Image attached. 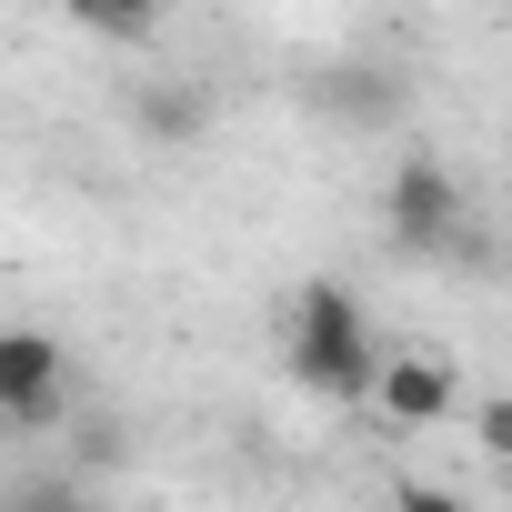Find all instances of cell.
<instances>
[{
  "label": "cell",
  "instance_id": "1",
  "mask_svg": "<svg viewBox=\"0 0 512 512\" xmlns=\"http://www.w3.org/2000/svg\"><path fill=\"white\" fill-rule=\"evenodd\" d=\"M282 352H292V382L302 392H322V402H362L372 392V322H362V302L342 292V282H302L292 292V332H282Z\"/></svg>",
  "mask_w": 512,
  "mask_h": 512
},
{
  "label": "cell",
  "instance_id": "2",
  "mask_svg": "<svg viewBox=\"0 0 512 512\" xmlns=\"http://www.w3.org/2000/svg\"><path fill=\"white\" fill-rule=\"evenodd\" d=\"M382 221H392V251H452L472 231V201H462V171L442 151H402L392 161V191H382Z\"/></svg>",
  "mask_w": 512,
  "mask_h": 512
},
{
  "label": "cell",
  "instance_id": "3",
  "mask_svg": "<svg viewBox=\"0 0 512 512\" xmlns=\"http://www.w3.org/2000/svg\"><path fill=\"white\" fill-rule=\"evenodd\" d=\"M61 412H71V352H61V332L11 322V332H0V432H51Z\"/></svg>",
  "mask_w": 512,
  "mask_h": 512
},
{
  "label": "cell",
  "instance_id": "4",
  "mask_svg": "<svg viewBox=\"0 0 512 512\" xmlns=\"http://www.w3.org/2000/svg\"><path fill=\"white\" fill-rule=\"evenodd\" d=\"M362 402H382L392 432H432V422L462 402V372H452L442 352H402V362H372V392H362Z\"/></svg>",
  "mask_w": 512,
  "mask_h": 512
},
{
  "label": "cell",
  "instance_id": "5",
  "mask_svg": "<svg viewBox=\"0 0 512 512\" xmlns=\"http://www.w3.org/2000/svg\"><path fill=\"white\" fill-rule=\"evenodd\" d=\"M131 121H141V141H161V151H191V141L211 131V91H201V81H151Z\"/></svg>",
  "mask_w": 512,
  "mask_h": 512
},
{
  "label": "cell",
  "instance_id": "6",
  "mask_svg": "<svg viewBox=\"0 0 512 512\" xmlns=\"http://www.w3.org/2000/svg\"><path fill=\"white\" fill-rule=\"evenodd\" d=\"M61 11H71L91 41H111V51H141V41L161 31V0H61Z\"/></svg>",
  "mask_w": 512,
  "mask_h": 512
},
{
  "label": "cell",
  "instance_id": "7",
  "mask_svg": "<svg viewBox=\"0 0 512 512\" xmlns=\"http://www.w3.org/2000/svg\"><path fill=\"white\" fill-rule=\"evenodd\" d=\"M0 512H91V492L71 472H51V462H21L11 482H0Z\"/></svg>",
  "mask_w": 512,
  "mask_h": 512
},
{
  "label": "cell",
  "instance_id": "8",
  "mask_svg": "<svg viewBox=\"0 0 512 512\" xmlns=\"http://www.w3.org/2000/svg\"><path fill=\"white\" fill-rule=\"evenodd\" d=\"M322 101L352 111V121H392V111H402V81H392V71H332Z\"/></svg>",
  "mask_w": 512,
  "mask_h": 512
},
{
  "label": "cell",
  "instance_id": "9",
  "mask_svg": "<svg viewBox=\"0 0 512 512\" xmlns=\"http://www.w3.org/2000/svg\"><path fill=\"white\" fill-rule=\"evenodd\" d=\"M392 512H472V502L442 492V482H392Z\"/></svg>",
  "mask_w": 512,
  "mask_h": 512
},
{
  "label": "cell",
  "instance_id": "10",
  "mask_svg": "<svg viewBox=\"0 0 512 512\" xmlns=\"http://www.w3.org/2000/svg\"><path fill=\"white\" fill-rule=\"evenodd\" d=\"M121 452H131L121 422H81V462H121Z\"/></svg>",
  "mask_w": 512,
  "mask_h": 512
},
{
  "label": "cell",
  "instance_id": "11",
  "mask_svg": "<svg viewBox=\"0 0 512 512\" xmlns=\"http://www.w3.org/2000/svg\"><path fill=\"white\" fill-rule=\"evenodd\" d=\"M482 452H512V402H482Z\"/></svg>",
  "mask_w": 512,
  "mask_h": 512
}]
</instances>
